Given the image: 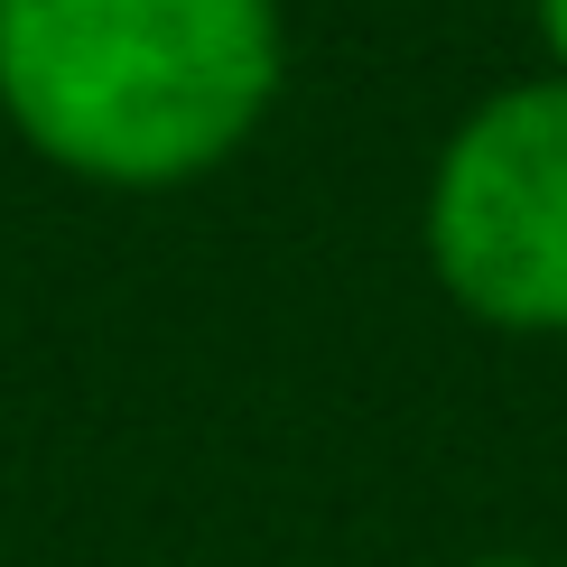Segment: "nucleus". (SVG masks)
I'll return each instance as SVG.
<instances>
[{
    "mask_svg": "<svg viewBox=\"0 0 567 567\" xmlns=\"http://www.w3.org/2000/svg\"><path fill=\"white\" fill-rule=\"evenodd\" d=\"M279 84V0H0V112L84 186L168 196L233 168Z\"/></svg>",
    "mask_w": 567,
    "mask_h": 567,
    "instance_id": "obj_1",
    "label": "nucleus"
},
{
    "mask_svg": "<svg viewBox=\"0 0 567 567\" xmlns=\"http://www.w3.org/2000/svg\"><path fill=\"white\" fill-rule=\"evenodd\" d=\"M475 567H549V558H475Z\"/></svg>",
    "mask_w": 567,
    "mask_h": 567,
    "instance_id": "obj_4",
    "label": "nucleus"
},
{
    "mask_svg": "<svg viewBox=\"0 0 567 567\" xmlns=\"http://www.w3.org/2000/svg\"><path fill=\"white\" fill-rule=\"evenodd\" d=\"M419 251L456 317L567 336V75L503 84L437 140Z\"/></svg>",
    "mask_w": 567,
    "mask_h": 567,
    "instance_id": "obj_2",
    "label": "nucleus"
},
{
    "mask_svg": "<svg viewBox=\"0 0 567 567\" xmlns=\"http://www.w3.org/2000/svg\"><path fill=\"white\" fill-rule=\"evenodd\" d=\"M539 19V47H549V75H567V0H530Z\"/></svg>",
    "mask_w": 567,
    "mask_h": 567,
    "instance_id": "obj_3",
    "label": "nucleus"
}]
</instances>
